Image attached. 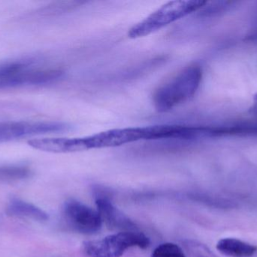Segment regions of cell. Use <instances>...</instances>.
<instances>
[{"instance_id":"1","label":"cell","mask_w":257,"mask_h":257,"mask_svg":"<svg viewBox=\"0 0 257 257\" xmlns=\"http://www.w3.org/2000/svg\"><path fill=\"white\" fill-rule=\"evenodd\" d=\"M63 71L41 66L38 57H21L0 63V90L25 86L42 85L57 81Z\"/></svg>"},{"instance_id":"2","label":"cell","mask_w":257,"mask_h":257,"mask_svg":"<svg viewBox=\"0 0 257 257\" xmlns=\"http://www.w3.org/2000/svg\"><path fill=\"white\" fill-rule=\"evenodd\" d=\"M202 79L200 66H186L156 89L153 95L156 110L166 113L190 101L197 92Z\"/></svg>"},{"instance_id":"3","label":"cell","mask_w":257,"mask_h":257,"mask_svg":"<svg viewBox=\"0 0 257 257\" xmlns=\"http://www.w3.org/2000/svg\"><path fill=\"white\" fill-rule=\"evenodd\" d=\"M206 3V1L200 0L169 2L133 26L128 30V36L131 39L145 37L193 12L200 10Z\"/></svg>"},{"instance_id":"4","label":"cell","mask_w":257,"mask_h":257,"mask_svg":"<svg viewBox=\"0 0 257 257\" xmlns=\"http://www.w3.org/2000/svg\"><path fill=\"white\" fill-rule=\"evenodd\" d=\"M151 244L149 238L139 231L119 232L102 239L87 241L83 250L89 257H121L131 247L146 249Z\"/></svg>"},{"instance_id":"5","label":"cell","mask_w":257,"mask_h":257,"mask_svg":"<svg viewBox=\"0 0 257 257\" xmlns=\"http://www.w3.org/2000/svg\"><path fill=\"white\" fill-rule=\"evenodd\" d=\"M63 215L70 229L84 235L97 233L103 225L97 210L74 199L65 202Z\"/></svg>"},{"instance_id":"6","label":"cell","mask_w":257,"mask_h":257,"mask_svg":"<svg viewBox=\"0 0 257 257\" xmlns=\"http://www.w3.org/2000/svg\"><path fill=\"white\" fill-rule=\"evenodd\" d=\"M70 129V125L63 122H2L0 123V144L41 134L65 132Z\"/></svg>"},{"instance_id":"7","label":"cell","mask_w":257,"mask_h":257,"mask_svg":"<svg viewBox=\"0 0 257 257\" xmlns=\"http://www.w3.org/2000/svg\"><path fill=\"white\" fill-rule=\"evenodd\" d=\"M95 197L96 210L100 215L102 223L108 229L118 231V232L139 231L136 223L113 204L109 196L105 191H101L99 189L96 191Z\"/></svg>"},{"instance_id":"8","label":"cell","mask_w":257,"mask_h":257,"mask_svg":"<svg viewBox=\"0 0 257 257\" xmlns=\"http://www.w3.org/2000/svg\"><path fill=\"white\" fill-rule=\"evenodd\" d=\"M27 143L33 149L51 153H72L87 151L84 137H45L32 139Z\"/></svg>"},{"instance_id":"9","label":"cell","mask_w":257,"mask_h":257,"mask_svg":"<svg viewBox=\"0 0 257 257\" xmlns=\"http://www.w3.org/2000/svg\"><path fill=\"white\" fill-rule=\"evenodd\" d=\"M6 213L12 217L32 219L39 222L47 221L49 218L48 214L39 207L18 199L10 201Z\"/></svg>"},{"instance_id":"10","label":"cell","mask_w":257,"mask_h":257,"mask_svg":"<svg viewBox=\"0 0 257 257\" xmlns=\"http://www.w3.org/2000/svg\"><path fill=\"white\" fill-rule=\"evenodd\" d=\"M217 249L223 255L230 257H251L257 252L256 246L232 238L220 240Z\"/></svg>"},{"instance_id":"11","label":"cell","mask_w":257,"mask_h":257,"mask_svg":"<svg viewBox=\"0 0 257 257\" xmlns=\"http://www.w3.org/2000/svg\"><path fill=\"white\" fill-rule=\"evenodd\" d=\"M214 137L226 136H257L256 122H242L233 125L213 127Z\"/></svg>"},{"instance_id":"12","label":"cell","mask_w":257,"mask_h":257,"mask_svg":"<svg viewBox=\"0 0 257 257\" xmlns=\"http://www.w3.org/2000/svg\"><path fill=\"white\" fill-rule=\"evenodd\" d=\"M31 173L30 169L25 166H0V181H22L30 177Z\"/></svg>"},{"instance_id":"13","label":"cell","mask_w":257,"mask_h":257,"mask_svg":"<svg viewBox=\"0 0 257 257\" xmlns=\"http://www.w3.org/2000/svg\"><path fill=\"white\" fill-rule=\"evenodd\" d=\"M234 4H235L234 2L219 1L210 3V4L208 5V2H207L205 6L200 9V16L205 17V18L218 16L229 11Z\"/></svg>"},{"instance_id":"14","label":"cell","mask_w":257,"mask_h":257,"mask_svg":"<svg viewBox=\"0 0 257 257\" xmlns=\"http://www.w3.org/2000/svg\"><path fill=\"white\" fill-rule=\"evenodd\" d=\"M189 197L192 200L205 204L208 206L214 207V208H228L232 207V202L217 196H209V195L202 194V193H193L190 195Z\"/></svg>"},{"instance_id":"15","label":"cell","mask_w":257,"mask_h":257,"mask_svg":"<svg viewBox=\"0 0 257 257\" xmlns=\"http://www.w3.org/2000/svg\"><path fill=\"white\" fill-rule=\"evenodd\" d=\"M151 257H187L182 248L174 243H163L157 246Z\"/></svg>"},{"instance_id":"16","label":"cell","mask_w":257,"mask_h":257,"mask_svg":"<svg viewBox=\"0 0 257 257\" xmlns=\"http://www.w3.org/2000/svg\"><path fill=\"white\" fill-rule=\"evenodd\" d=\"M184 246L194 257H214L213 253L203 244L193 241H184Z\"/></svg>"},{"instance_id":"17","label":"cell","mask_w":257,"mask_h":257,"mask_svg":"<svg viewBox=\"0 0 257 257\" xmlns=\"http://www.w3.org/2000/svg\"><path fill=\"white\" fill-rule=\"evenodd\" d=\"M247 41H250V42H257V28L255 29L253 32L247 35V38H246Z\"/></svg>"},{"instance_id":"18","label":"cell","mask_w":257,"mask_h":257,"mask_svg":"<svg viewBox=\"0 0 257 257\" xmlns=\"http://www.w3.org/2000/svg\"><path fill=\"white\" fill-rule=\"evenodd\" d=\"M252 111H253V113H256L257 114V102L256 104H255V105L253 106V109H252Z\"/></svg>"}]
</instances>
